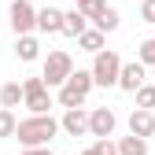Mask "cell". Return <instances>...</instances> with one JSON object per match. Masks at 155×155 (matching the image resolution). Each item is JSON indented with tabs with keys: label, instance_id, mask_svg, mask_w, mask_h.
Returning a JSON list of instances; mask_svg holds the SVG:
<instances>
[{
	"label": "cell",
	"instance_id": "obj_2",
	"mask_svg": "<svg viewBox=\"0 0 155 155\" xmlns=\"http://www.w3.org/2000/svg\"><path fill=\"white\" fill-rule=\"evenodd\" d=\"M118 74H122V59H118V52H111V48L96 52V59H92V78H96V85H104V89L118 85Z\"/></svg>",
	"mask_w": 155,
	"mask_h": 155
},
{
	"label": "cell",
	"instance_id": "obj_12",
	"mask_svg": "<svg viewBox=\"0 0 155 155\" xmlns=\"http://www.w3.org/2000/svg\"><path fill=\"white\" fill-rule=\"evenodd\" d=\"M104 41H107V33L92 26V30H85L81 37H78V48H81V52H92V55H96V52H104Z\"/></svg>",
	"mask_w": 155,
	"mask_h": 155
},
{
	"label": "cell",
	"instance_id": "obj_10",
	"mask_svg": "<svg viewBox=\"0 0 155 155\" xmlns=\"http://www.w3.org/2000/svg\"><path fill=\"white\" fill-rule=\"evenodd\" d=\"M129 133H137V137H151L155 133V114L151 107H137L129 114Z\"/></svg>",
	"mask_w": 155,
	"mask_h": 155
},
{
	"label": "cell",
	"instance_id": "obj_20",
	"mask_svg": "<svg viewBox=\"0 0 155 155\" xmlns=\"http://www.w3.org/2000/svg\"><path fill=\"white\" fill-rule=\"evenodd\" d=\"M81 155H118V144H111V137H96V144H89Z\"/></svg>",
	"mask_w": 155,
	"mask_h": 155
},
{
	"label": "cell",
	"instance_id": "obj_13",
	"mask_svg": "<svg viewBox=\"0 0 155 155\" xmlns=\"http://www.w3.org/2000/svg\"><path fill=\"white\" fill-rule=\"evenodd\" d=\"M15 55H18L22 63H33L37 55H41V45H37V37L22 33V37H18V45H15Z\"/></svg>",
	"mask_w": 155,
	"mask_h": 155
},
{
	"label": "cell",
	"instance_id": "obj_6",
	"mask_svg": "<svg viewBox=\"0 0 155 155\" xmlns=\"http://www.w3.org/2000/svg\"><path fill=\"white\" fill-rule=\"evenodd\" d=\"M114 126H118V118H114L111 107H92L89 111V133L92 137H111Z\"/></svg>",
	"mask_w": 155,
	"mask_h": 155
},
{
	"label": "cell",
	"instance_id": "obj_9",
	"mask_svg": "<svg viewBox=\"0 0 155 155\" xmlns=\"http://www.w3.org/2000/svg\"><path fill=\"white\" fill-rule=\"evenodd\" d=\"M63 15L67 11H59V8H41V11H37V30H41V33H63Z\"/></svg>",
	"mask_w": 155,
	"mask_h": 155
},
{
	"label": "cell",
	"instance_id": "obj_17",
	"mask_svg": "<svg viewBox=\"0 0 155 155\" xmlns=\"http://www.w3.org/2000/svg\"><path fill=\"white\" fill-rule=\"evenodd\" d=\"M67 85H70V89H78L81 96H89V92H92V85H96V78H92V70H74V74L67 78Z\"/></svg>",
	"mask_w": 155,
	"mask_h": 155
},
{
	"label": "cell",
	"instance_id": "obj_25",
	"mask_svg": "<svg viewBox=\"0 0 155 155\" xmlns=\"http://www.w3.org/2000/svg\"><path fill=\"white\" fill-rule=\"evenodd\" d=\"M22 155H55V151H52V148H48V144H41V148H26V151H22Z\"/></svg>",
	"mask_w": 155,
	"mask_h": 155
},
{
	"label": "cell",
	"instance_id": "obj_23",
	"mask_svg": "<svg viewBox=\"0 0 155 155\" xmlns=\"http://www.w3.org/2000/svg\"><path fill=\"white\" fill-rule=\"evenodd\" d=\"M137 107H155V85H140L137 89Z\"/></svg>",
	"mask_w": 155,
	"mask_h": 155
},
{
	"label": "cell",
	"instance_id": "obj_16",
	"mask_svg": "<svg viewBox=\"0 0 155 155\" xmlns=\"http://www.w3.org/2000/svg\"><path fill=\"white\" fill-rule=\"evenodd\" d=\"M118 22H122V15L114 11V8H104L100 15L92 18V26H96V30H104V33H114V30H118Z\"/></svg>",
	"mask_w": 155,
	"mask_h": 155
},
{
	"label": "cell",
	"instance_id": "obj_14",
	"mask_svg": "<svg viewBox=\"0 0 155 155\" xmlns=\"http://www.w3.org/2000/svg\"><path fill=\"white\" fill-rule=\"evenodd\" d=\"M118 155H148V137H137V133L122 137L118 140Z\"/></svg>",
	"mask_w": 155,
	"mask_h": 155
},
{
	"label": "cell",
	"instance_id": "obj_1",
	"mask_svg": "<svg viewBox=\"0 0 155 155\" xmlns=\"http://www.w3.org/2000/svg\"><path fill=\"white\" fill-rule=\"evenodd\" d=\"M59 129H63V126L55 122L52 114H30V118L18 122L15 137H18L22 148H41V144H52V137H55Z\"/></svg>",
	"mask_w": 155,
	"mask_h": 155
},
{
	"label": "cell",
	"instance_id": "obj_19",
	"mask_svg": "<svg viewBox=\"0 0 155 155\" xmlns=\"http://www.w3.org/2000/svg\"><path fill=\"white\" fill-rule=\"evenodd\" d=\"M85 104V96L78 92V89H70V85H59V107L67 111V107H81Z\"/></svg>",
	"mask_w": 155,
	"mask_h": 155
},
{
	"label": "cell",
	"instance_id": "obj_7",
	"mask_svg": "<svg viewBox=\"0 0 155 155\" xmlns=\"http://www.w3.org/2000/svg\"><path fill=\"white\" fill-rule=\"evenodd\" d=\"M144 81H148V70H144V63H140V59H133V63H122L118 89H126V92H137Z\"/></svg>",
	"mask_w": 155,
	"mask_h": 155
},
{
	"label": "cell",
	"instance_id": "obj_21",
	"mask_svg": "<svg viewBox=\"0 0 155 155\" xmlns=\"http://www.w3.org/2000/svg\"><path fill=\"white\" fill-rule=\"evenodd\" d=\"M137 59H140L144 67H155V37L140 41V48H137Z\"/></svg>",
	"mask_w": 155,
	"mask_h": 155
},
{
	"label": "cell",
	"instance_id": "obj_11",
	"mask_svg": "<svg viewBox=\"0 0 155 155\" xmlns=\"http://www.w3.org/2000/svg\"><path fill=\"white\" fill-rule=\"evenodd\" d=\"M85 30H89V15H85L81 8H74V11L63 15V33H67V37H81Z\"/></svg>",
	"mask_w": 155,
	"mask_h": 155
},
{
	"label": "cell",
	"instance_id": "obj_18",
	"mask_svg": "<svg viewBox=\"0 0 155 155\" xmlns=\"http://www.w3.org/2000/svg\"><path fill=\"white\" fill-rule=\"evenodd\" d=\"M15 129H18L15 111L11 107H0V140H4V137H15Z\"/></svg>",
	"mask_w": 155,
	"mask_h": 155
},
{
	"label": "cell",
	"instance_id": "obj_5",
	"mask_svg": "<svg viewBox=\"0 0 155 155\" xmlns=\"http://www.w3.org/2000/svg\"><path fill=\"white\" fill-rule=\"evenodd\" d=\"M8 18H11V30H15L18 37L37 30V8L30 4V0H15V4L8 8Z\"/></svg>",
	"mask_w": 155,
	"mask_h": 155
},
{
	"label": "cell",
	"instance_id": "obj_8",
	"mask_svg": "<svg viewBox=\"0 0 155 155\" xmlns=\"http://www.w3.org/2000/svg\"><path fill=\"white\" fill-rule=\"evenodd\" d=\"M59 126H63V133H70V137H81V133H89V114L81 107H67Z\"/></svg>",
	"mask_w": 155,
	"mask_h": 155
},
{
	"label": "cell",
	"instance_id": "obj_24",
	"mask_svg": "<svg viewBox=\"0 0 155 155\" xmlns=\"http://www.w3.org/2000/svg\"><path fill=\"white\" fill-rule=\"evenodd\" d=\"M140 18L144 22H155V0H144L140 4Z\"/></svg>",
	"mask_w": 155,
	"mask_h": 155
},
{
	"label": "cell",
	"instance_id": "obj_22",
	"mask_svg": "<svg viewBox=\"0 0 155 155\" xmlns=\"http://www.w3.org/2000/svg\"><path fill=\"white\" fill-rule=\"evenodd\" d=\"M74 8H81L89 18H96V15H100V11L107 8V0H74Z\"/></svg>",
	"mask_w": 155,
	"mask_h": 155
},
{
	"label": "cell",
	"instance_id": "obj_3",
	"mask_svg": "<svg viewBox=\"0 0 155 155\" xmlns=\"http://www.w3.org/2000/svg\"><path fill=\"white\" fill-rule=\"evenodd\" d=\"M70 74H74V59H70V52H48L45 70H41V78L48 81V89L67 85V78H70Z\"/></svg>",
	"mask_w": 155,
	"mask_h": 155
},
{
	"label": "cell",
	"instance_id": "obj_15",
	"mask_svg": "<svg viewBox=\"0 0 155 155\" xmlns=\"http://www.w3.org/2000/svg\"><path fill=\"white\" fill-rule=\"evenodd\" d=\"M22 100H26V89L18 81H8L4 89H0V107H18Z\"/></svg>",
	"mask_w": 155,
	"mask_h": 155
},
{
	"label": "cell",
	"instance_id": "obj_4",
	"mask_svg": "<svg viewBox=\"0 0 155 155\" xmlns=\"http://www.w3.org/2000/svg\"><path fill=\"white\" fill-rule=\"evenodd\" d=\"M22 89H26V100H22V104H26L33 114H48V107H52V92H48V81H45V78H26Z\"/></svg>",
	"mask_w": 155,
	"mask_h": 155
}]
</instances>
